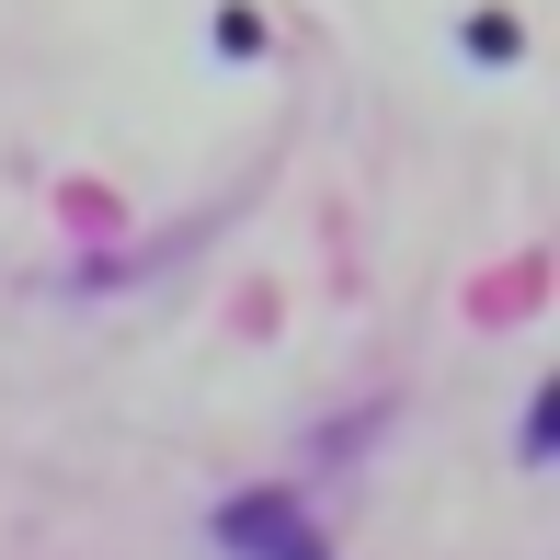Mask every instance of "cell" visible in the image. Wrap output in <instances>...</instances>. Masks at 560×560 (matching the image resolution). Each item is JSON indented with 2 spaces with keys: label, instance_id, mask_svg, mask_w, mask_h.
<instances>
[{
  "label": "cell",
  "instance_id": "6da1fadb",
  "mask_svg": "<svg viewBox=\"0 0 560 560\" xmlns=\"http://www.w3.org/2000/svg\"><path fill=\"white\" fill-rule=\"evenodd\" d=\"M218 549H229V560H332V549H320V526L298 515L287 492H241V503L218 515Z\"/></svg>",
  "mask_w": 560,
  "mask_h": 560
},
{
  "label": "cell",
  "instance_id": "7a4b0ae2",
  "mask_svg": "<svg viewBox=\"0 0 560 560\" xmlns=\"http://www.w3.org/2000/svg\"><path fill=\"white\" fill-rule=\"evenodd\" d=\"M549 446H560V400L538 389V400H526V457H549Z\"/></svg>",
  "mask_w": 560,
  "mask_h": 560
}]
</instances>
